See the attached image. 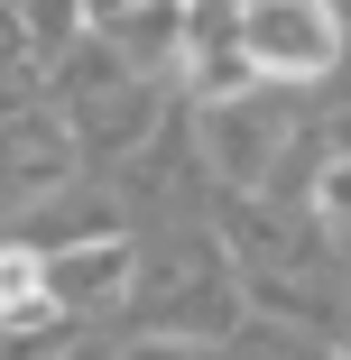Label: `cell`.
<instances>
[{
	"label": "cell",
	"instance_id": "cell-1",
	"mask_svg": "<svg viewBox=\"0 0 351 360\" xmlns=\"http://www.w3.org/2000/svg\"><path fill=\"white\" fill-rule=\"evenodd\" d=\"M231 46L250 56V75L268 93H296V84L342 75L351 28H342V0H241L231 10Z\"/></svg>",
	"mask_w": 351,
	"mask_h": 360
},
{
	"label": "cell",
	"instance_id": "cell-2",
	"mask_svg": "<svg viewBox=\"0 0 351 360\" xmlns=\"http://www.w3.org/2000/svg\"><path fill=\"white\" fill-rule=\"evenodd\" d=\"M296 129L305 120H287L277 102H231V111H194V158H203V176H213L222 194H268L277 185V167H287V148H296Z\"/></svg>",
	"mask_w": 351,
	"mask_h": 360
},
{
	"label": "cell",
	"instance_id": "cell-3",
	"mask_svg": "<svg viewBox=\"0 0 351 360\" xmlns=\"http://www.w3.org/2000/svg\"><path fill=\"white\" fill-rule=\"evenodd\" d=\"M84 185V158H75V129L56 111H28V120H0V203L10 212H37L56 194Z\"/></svg>",
	"mask_w": 351,
	"mask_h": 360
},
{
	"label": "cell",
	"instance_id": "cell-4",
	"mask_svg": "<svg viewBox=\"0 0 351 360\" xmlns=\"http://www.w3.org/2000/svg\"><path fill=\"white\" fill-rule=\"evenodd\" d=\"M167 120H176V111H167V93L139 75L129 93H111V102H93V111H75L65 129H75V158H84V176H93V167H129V158L148 148Z\"/></svg>",
	"mask_w": 351,
	"mask_h": 360
},
{
	"label": "cell",
	"instance_id": "cell-5",
	"mask_svg": "<svg viewBox=\"0 0 351 360\" xmlns=\"http://www.w3.org/2000/svg\"><path fill=\"white\" fill-rule=\"evenodd\" d=\"M139 296V240H93V250H65L56 259V314L75 323V314H111Z\"/></svg>",
	"mask_w": 351,
	"mask_h": 360
},
{
	"label": "cell",
	"instance_id": "cell-6",
	"mask_svg": "<svg viewBox=\"0 0 351 360\" xmlns=\"http://www.w3.org/2000/svg\"><path fill=\"white\" fill-rule=\"evenodd\" d=\"M56 323H65L56 314V259L10 231V240H0V342H37Z\"/></svg>",
	"mask_w": 351,
	"mask_h": 360
},
{
	"label": "cell",
	"instance_id": "cell-7",
	"mask_svg": "<svg viewBox=\"0 0 351 360\" xmlns=\"http://www.w3.org/2000/svg\"><path fill=\"white\" fill-rule=\"evenodd\" d=\"M93 37H111V46H120L129 75H167V65H185V56H194V10H176V0H139L129 19L93 28Z\"/></svg>",
	"mask_w": 351,
	"mask_h": 360
},
{
	"label": "cell",
	"instance_id": "cell-8",
	"mask_svg": "<svg viewBox=\"0 0 351 360\" xmlns=\"http://www.w3.org/2000/svg\"><path fill=\"white\" fill-rule=\"evenodd\" d=\"M241 296H250V314L259 323H287V333H314V342H333L342 333V286H314V277H241Z\"/></svg>",
	"mask_w": 351,
	"mask_h": 360
},
{
	"label": "cell",
	"instance_id": "cell-9",
	"mask_svg": "<svg viewBox=\"0 0 351 360\" xmlns=\"http://www.w3.org/2000/svg\"><path fill=\"white\" fill-rule=\"evenodd\" d=\"M19 240H37L46 259H65V250H93V240H120V212H111V194H93V185H75V194H56V203H37V212H19Z\"/></svg>",
	"mask_w": 351,
	"mask_h": 360
},
{
	"label": "cell",
	"instance_id": "cell-10",
	"mask_svg": "<svg viewBox=\"0 0 351 360\" xmlns=\"http://www.w3.org/2000/svg\"><path fill=\"white\" fill-rule=\"evenodd\" d=\"M129 84H139V75L120 65V46H111V37H84V46L46 75V111L75 120V111H93V102H111V93H129Z\"/></svg>",
	"mask_w": 351,
	"mask_h": 360
},
{
	"label": "cell",
	"instance_id": "cell-11",
	"mask_svg": "<svg viewBox=\"0 0 351 360\" xmlns=\"http://www.w3.org/2000/svg\"><path fill=\"white\" fill-rule=\"evenodd\" d=\"M185 75V93H194V111H231V102H250V93H268L259 75H250V56L231 46V37H194V56L176 65Z\"/></svg>",
	"mask_w": 351,
	"mask_h": 360
},
{
	"label": "cell",
	"instance_id": "cell-12",
	"mask_svg": "<svg viewBox=\"0 0 351 360\" xmlns=\"http://www.w3.org/2000/svg\"><path fill=\"white\" fill-rule=\"evenodd\" d=\"M10 19H19L28 56H37V75H56V65H65V56H75V46L93 37L84 0H10Z\"/></svg>",
	"mask_w": 351,
	"mask_h": 360
},
{
	"label": "cell",
	"instance_id": "cell-13",
	"mask_svg": "<svg viewBox=\"0 0 351 360\" xmlns=\"http://www.w3.org/2000/svg\"><path fill=\"white\" fill-rule=\"evenodd\" d=\"M305 231L333 240V250L351 240V158L342 148H324V167L305 176Z\"/></svg>",
	"mask_w": 351,
	"mask_h": 360
},
{
	"label": "cell",
	"instance_id": "cell-14",
	"mask_svg": "<svg viewBox=\"0 0 351 360\" xmlns=\"http://www.w3.org/2000/svg\"><path fill=\"white\" fill-rule=\"evenodd\" d=\"M222 360H333V342H314V333H287V323H241L231 342H222Z\"/></svg>",
	"mask_w": 351,
	"mask_h": 360
},
{
	"label": "cell",
	"instance_id": "cell-15",
	"mask_svg": "<svg viewBox=\"0 0 351 360\" xmlns=\"http://www.w3.org/2000/svg\"><path fill=\"white\" fill-rule=\"evenodd\" d=\"M120 360H222V351H194V342H158V333H139V342H120Z\"/></svg>",
	"mask_w": 351,
	"mask_h": 360
},
{
	"label": "cell",
	"instance_id": "cell-16",
	"mask_svg": "<svg viewBox=\"0 0 351 360\" xmlns=\"http://www.w3.org/2000/svg\"><path fill=\"white\" fill-rule=\"evenodd\" d=\"M46 360H120L111 342H65V351H46Z\"/></svg>",
	"mask_w": 351,
	"mask_h": 360
},
{
	"label": "cell",
	"instance_id": "cell-17",
	"mask_svg": "<svg viewBox=\"0 0 351 360\" xmlns=\"http://www.w3.org/2000/svg\"><path fill=\"white\" fill-rule=\"evenodd\" d=\"M342 102H351V56H342Z\"/></svg>",
	"mask_w": 351,
	"mask_h": 360
},
{
	"label": "cell",
	"instance_id": "cell-18",
	"mask_svg": "<svg viewBox=\"0 0 351 360\" xmlns=\"http://www.w3.org/2000/svg\"><path fill=\"white\" fill-rule=\"evenodd\" d=\"M333 360H351V342H342V351H333Z\"/></svg>",
	"mask_w": 351,
	"mask_h": 360
}]
</instances>
